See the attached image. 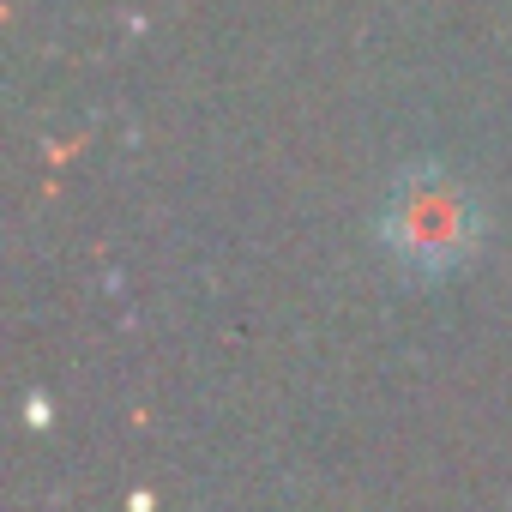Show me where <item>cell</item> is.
<instances>
[{
	"label": "cell",
	"instance_id": "cell-1",
	"mask_svg": "<svg viewBox=\"0 0 512 512\" xmlns=\"http://www.w3.org/2000/svg\"><path fill=\"white\" fill-rule=\"evenodd\" d=\"M386 235H392L398 260H410L422 272H440V266H452V260L470 253V199L428 169V175L398 187Z\"/></svg>",
	"mask_w": 512,
	"mask_h": 512
}]
</instances>
